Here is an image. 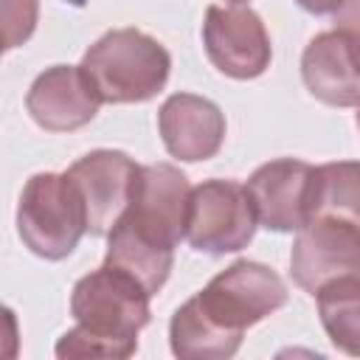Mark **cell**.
Returning a JSON list of instances; mask_svg holds the SVG:
<instances>
[{"label":"cell","instance_id":"obj_2","mask_svg":"<svg viewBox=\"0 0 360 360\" xmlns=\"http://www.w3.org/2000/svg\"><path fill=\"white\" fill-rule=\"evenodd\" d=\"M149 292L129 273L101 264L82 276L70 292V315L76 321L56 340V357H132L138 335L149 323Z\"/></svg>","mask_w":360,"mask_h":360},{"label":"cell","instance_id":"obj_13","mask_svg":"<svg viewBox=\"0 0 360 360\" xmlns=\"http://www.w3.org/2000/svg\"><path fill=\"white\" fill-rule=\"evenodd\" d=\"M225 112L205 96L174 93L158 110V132L166 152L197 163L214 158L225 143Z\"/></svg>","mask_w":360,"mask_h":360},{"label":"cell","instance_id":"obj_11","mask_svg":"<svg viewBox=\"0 0 360 360\" xmlns=\"http://www.w3.org/2000/svg\"><path fill=\"white\" fill-rule=\"evenodd\" d=\"M301 79L309 96L329 107H360V48L335 25L315 34L301 53Z\"/></svg>","mask_w":360,"mask_h":360},{"label":"cell","instance_id":"obj_10","mask_svg":"<svg viewBox=\"0 0 360 360\" xmlns=\"http://www.w3.org/2000/svg\"><path fill=\"white\" fill-rule=\"evenodd\" d=\"M101 104L104 101L82 65H53L42 70L25 93V110L45 132L82 129L96 118Z\"/></svg>","mask_w":360,"mask_h":360},{"label":"cell","instance_id":"obj_19","mask_svg":"<svg viewBox=\"0 0 360 360\" xmlns=\"http://www.w3.org/2000/svg\"><path fill=\"white\" fill-rule=\"evenodd\" d=\"M304 11H309V14H315V17H326V14H338L343 6H346V0H295Z\"/></svg>","mask_w":360,"mask_h":360},{"label":"cell","instance_id":"obj_22","mask_svg":"<svg viewBox=\"0 0 360 360\" xmlns=\"http://www.w3.org/2000/svg\"><path fill=\"white\" fill-rule=\"evenodd\" d=\"M357 127H360V107H357Z\"/></svg>","mask_w":360,"mask_h":360},{"label":"cell","instance_id":"obj_12","mask_svg":"<svg viewBox=\"0 0 360 360\" xmlns=\"http://www.w3.org/2000/svg\"><path fill=\"white\" fill-rule=\"evenodd\" d=\"M312 166L298 158H276L262 163L245 183L256 219L262 228L276 233H295L307 225Z\"/></svg>","mask_w":360,"mask_h":360},{"label":"cell","instance_id":"obj_5","mask_svg":"<svg viewBox=\"0 0 360 360\" xmlns=\"http://www.w3.org/2000/svg\"><path fill=\"white\" fill-rule=\"evenodd\" d=\"M259 228L250 194L236 180H202L191 188L186 242L208 256L236 253L250 245Z\"/></svg>","mask_w":360,"mask_h":360},{"label":"cell","instance_id":"obj_1","mask_svg":"<svg viewBox=\"0 0 360 360\" xmlns=\"http://www.w3.org/2000/svg\"><path fill=\"white\" fill-rule=\"evenodd\" d=\"M287 304L284 278L250 259L217 273L169 321V346L183 360H225L242 346L245 329Z\"/></svg>","mask_w":360,"mask_h":360},{"label":"cell","instance_id":"obj_16","mask_svg":"<svg viewBox=\"0 0 360 360\" xmlns=\"http://www.w3.org/2000/svg\"><path fill=\"white\" fill-rule=\"evenodd\" d=\"M318 318L332 346L360 357V276H343L315 292Z\"/></svg>","mask_w":360,"mask_h":360},{"label":"cell","instance_id":"obj_7","mask_svg":"<svg viewBox=\"0 0 360 360\" xmlns=\"http://www.w3.org/2000/svg\"><path fill=\"white\" fill-rule=\"evenodd\" d=\"M290 273L309 295L335 278L360 276V225L338 217H312L295 231Z\"/></svg>","mask_w":360,"mask_h":360},{"label":"cell","instance_id":"obj_18","mask_svg":"<svg viewBox=\"0 0 360 360\" xmlns=\"http://www.w3.org/2000/svg\"><path fill=\"white\" fill-rule=\"evenodd\" d=\"M335 25L346 28L360 48V0H346V6L335 14Z\"/></svg>","mask_w":360,"mask_h":360},{"label":"cell","instance_id":"obj_20","mask_svg":"<svg viewBox=\"0 0 360 360\" xmlns=\"http://www.w3.org/2000/svg\"><path fill=\"white\" fill-rule=\"evenodd\" d=\"M62 3H68V6H84L87 0H62Z\"/></svg>","mask_w":360,"mask_h":360},{"label":"cell","instance_id":"obj_21","mask_svg":"<svg viewBox=\"0 0 360 360\" xmlns=\"http://www.w3.org/2000/svg\"><path fill=\"white\" fill-rule=\"evenodd\" d=\"M248 0H225V6H245Z\"/></svg>","mask_w":360,"mask_h":360},{"label":"cell","instance_id":"obj_6","mask_svg":"<svg viewBox=\"0 0 360 360\" xmlns=\"http://www.w3.org/2000/svg\"><path fill=\"white\" fill-rule=\"evenodd\" d=\"M208 62L228 79H256L270 68L273 45L262 17L250 6H208L202 20Z\"/></svg>","mask_w":360,"mask_h":360},{"label":"cell","instance_id":"obj_8","mask_svg":"<svg viewBox=\"0 0 360 360\" xmlns=\"http://www.w3.org/2000/svg\"><path fill=\"white\" fill-rule=\"evenodd\" d=\"M87 208V233L107 236L132 202L141 166L118 149H93L68 169Z\"/></svg>","mask_w":360,"mask_h":360},{"label":"cell","instance_id":"obj_3","mask_svg":"<svg viewBox=\"0 0 360 360\" xmlns=\"http://www.w3.org/2000/svg\"><path fill=\"white\" fill-rule=\"evenodd\" d=\"M82 68L104 104H141L166 87L172 56L138 28H112L84 51Z\"/></svg>","mask_w":360,"mask_h":360},{"label":"cell","instance_id":"obj_9","mask_svg":"<svg viewBox=\"0 0 360 360\" xmlns=\"http://www.w3.org/2000/svg\"><path fill=\"white\" fill-rule=\"evenodd\" d=\"M191 186L188 177L172 163H149L141 166L135 194L129 208L124 211V222L138 233L177 248L186 239V214H188Z\"/></svg>","mask_w":360,"mask_h":360},{"label":"cell","instance_id":"obj_4","mask_svg":"<svg viewBox=\"0 0 360 360\" xmlns=\"http://www.w3.org/2000/svg\"><path fill=\"white\" fill-rule=\"evenodd\" d=\"M17 233L22 245L45 262H59L76 250L87 233V208L68 172H39L28 177L17 202Z\"/></svg>","mask_w":360,"mask_h":360},{"label":"cell","instance_id":"obj_15","mask_svg":"<svg viewBox=\"0 0 360 360\" xmlns=\"http://www.w3.org/2000/svg\"><path fill=\"white\" fill-rule=\"evenodd\" d=\"M312 217H338L360 225V163L332 160L312 166L307 222Z\"/></svg>","mask_w":360,"mask_h":360},{"label":"cell","instance_id":"obj_17","mask_svg":"<svg viewBox=\"0 0 360 360\" xmlns=\"http://www.w3.org/2000/svg\"><path fill=\"white\" fill-rule=\"evenodd\" d=\"M39 17V0H3V37L6 51L20 48L31 39Z\"/></svg>","mask_w":360,"mask_h":360},{"label":"cell","instance_id":"obj_14","mask_svg":"<svg viewBox=\"0 0 360 360\" xmlns=\"http://www.w3.org/2000/svg\"><path fill=\"white\" fill-rule=\"evenodd\" d=\"M104 264L129 273L132 278H138L146 287L149 295H155V292H160V287L166 284V278L172 273L174 248H166V245L138 233L124 219H118L112 225V231L107 233Z\"/></svg>","mask_w":360,"mask_h":360}]
</instances>
